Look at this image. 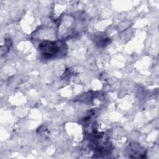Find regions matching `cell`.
<instances>
[{"instance_id": "6da1fadb", "label": "cell", "mask_w": 159, "mask_h": 159, "mask_svg": "<svg viewBox=\"0 0 159 159\" xmlns=\"http://www.w3.org/2000/svg\"><path fill=\"white\" fill-rule=\"evenodd\" d=\"M39 50L42 56L51 58L63 54V51H65L66 48L65 44L61 41L45 40L39 43Z\"/></svg>"}, {"instance_id": "7a4b0ae2", "label": "cell", "mask_w": 159, "mask_h": 159, "mask_svg": "<svg viewBox=\"0 0 159 159\" xmlns=\"http://www.w3.org/2000/svg\"><path fill=\"white\" fill-rule=\"evenodd\" d=\"M90 145L91 148L99 155H105L110 153L111 143L106 139L104 133L93 131L90 134Z\"/></svg>"}, {"instance_id": "3957f363", "label": "cell", "mask_w": 159, "mask_h": 159, "mask_svg": "<svg viewBox=\"0 0 159 159\" xmlns=\"http://www.w3.org/2000/svg\"><path fill=\"white\" fill-rule=\"evenodd\" d=\"M126 152L130 158H145L146 155L145 149L135 142L130 143L128 145L126 148Z\"/></svg>"}, {"instance_id": "277c9868", "label": "cell", "mask_w": 159, "mask_h": 159, "mask_svg": "<svg viewBox=\"0 0 159 159\" xmlns=\"http://www.w3.org/2000/svg\"><path fill=\"white\" fill-rule=\"evenodd\" d=\"M109 39L106 38L105 37L102 36L101 35H98L95 39L96 43L99 46H104V45H106L107 42L109 41Z\"/></svg>"}]
</instances>
